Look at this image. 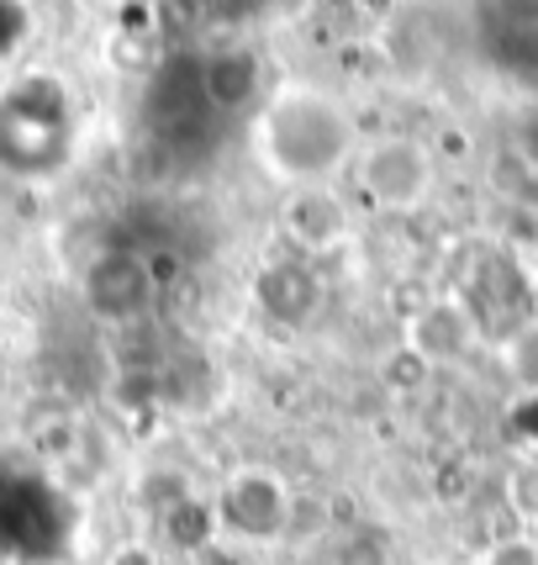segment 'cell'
Segmentation results:
<instances>
[{"mask_svg":"<svg viewBox=\"0 0 538 565\" xmlns=\"http://www.w3.org/2000/svg\"><path fill=\"white\" fill-rule=\"evenodd\" d=\"M26 38V0H0V64L22 49Z\"/></svg>","mask_w":538,"mask_h":565,"instance_id":"13","label":"cell"},{"mask_svg":"<svg viewBox=\"0 0 538 565\" xmlns=\"http://www.w3.org/2000/svg\"><path fill=\"white\" fill-rule=\"evenodd\" d=\"M280 222H286V233H291V244L301 248V254H327V248H338L343 233H348L343 201L333 196L327 185H301V191H291Z\"/></svg>","mask_w":538,"mask_h":565,"instance_id":"8","label":"cell"},{"mask_svg":"<svg viewBox=\"0 0 538 565\" xmlns=\"http://www.w3.org/2000/svg\"><path fill=\"white\" fill-rule=\"evenodd\" d=\"M222 523L244 540H286L291 523V492L275 470H238L222 487Z\"/></svg>","mask_w":538,"mask_h":565,"instance_id":"6","label":"cell"},{"mask_svg":"<svg viewBox=\"0 0 538 565\" xmlns=\"http://www.w3.org/2000/svg\"><path fill=\"white\" fill-rule=\"evenodd\" d=\"M528 153H534V164H538V122L528 127Z\"/></svg>","mask_w":538,"mask_h":565,"instance_id":"18","label":"cell"},{"mask_svg":"<svg viewBox=\"0 0 538 565\" xmlns=\"http://www.w3.org/2000/svg\"><path fill=\"white\" fill-rule=\"evenodd\" d=\"M486 38L496 64L507 70H538V0H491Z\"/></svg>","mask_w":538,"mask_h":565,"instance_id":"10","label":"cell"},{"mask_svg":"<svg viewBox=\"0 0 538 565\" xmlns=\"http://www.w3.org/2000/svg\"><path fill=\"white\" fill-rule=\"evenodd\" d=\"M534 275H538V248H534Z\"/></svg>","mask_w":538,"mask_h":565,"instance_id":"20","label":"cell"},{"mask_svg":"<svg viewBox=\"0 0 538 565\" xmlns=\"http://www.w3.org/2000/svg\"><path fill=\"white\" fill-rule=\"evenodd\" d=\"M111 565H159V555H153L148 544H122V550L111 555Z\"/></svg>","mask_w":538,"mask_h":565,"instance_id":"17","label":"cell"},{"mask_svg":"<svg viewBox=\"0 0 538 565\" xmlns=\"http://www.w3.org/2000/svg\"><path fill=\"white\" fill-rule=\"evenodd\" d=\"M90 6H122V0H90Z\"/></svg>","mask_w":538,"mask_h":565,"instance_id":"19","label":"cell"},{"mask_svg":"<svg viewBox=\"0 0 538 565\" xmlns=\"http://www.w3.org/2000/svg\"><path fill=\"white\" fill-rule=\"evenodd\" d=\"M69 143V96L58 79L32 74L0 96V164L11 174H43Z\"/></svg>","mask_w":538,"mask_h":565,"instance_id":"2","label":"cell"},{"mask_svg":"<svg viewBox=\"0 0 538 565\" xmlns=\"http://www.w3.org/2000/svg\"><path fill=\"white\" fill-rule=\"evenodd\" d=\"M201 90L212 100V111H244L254 90H259V58L244 49L201 58Z\"/></svg>","mask_w":538,"mask_h":565,"instance_id":"11","label":"cell"},{"mask_svg":"<svg viewBox=\"0 0 538 565\" xmlns=\"http://www.w3.org/2000/svg\"><path fill=\"white\" fill-rule=\"evenodd\" d=\"M507 502H513L523 518H538V460L534 466L513 470V481H507Z\"/></svg>","mask_w":538,"mask_h":565,"instance_id":"14","label":"cell"},{"mask_svg":"<svg viewBox=\"0 0 538 565\" xmlns=\"http://www.w3.org/2000/svg\"><path fill=\"white\" fill-rule=\"evenodd\" d=\"M359 191H365L369 206L380 212H412L417 201H428L433 191V159L417 138H375V143L359 153Z\"/></svg>","mask_w":538,"mask_h":565,"instance_id":"4","label":"cell"},{"mask_svg":"<svg viewBox=\"0 0 538 565\" xmlns=\"http://www.w3.org/2000/svg\"><path fill=\"white\" fill-rule=\"evenodd\" d=\"M153 296H159V280H153L148 254H138V248H106L85 270V307L100 322H122L127 328L153 307Z\"/></svg>","mask_w":538,"mask_h":565,"instance_id":"5","label":"cell"},{"mask_svg":"<svg viewBox=\"0 0 538 565\" xmlns=\"http://www.w3.org/2000/svg\"><path fill=\"white\" fill-rule=\"evenodd\" d=\"M212 100L201 90V58H170L164 70L153 74L143 96V122L153 132V143L164 148H185L201 143L206 127H212Z\"/></svg>","mask_w":538,"mask_h":565,"instance_id":"3","label":"cell"},{"mask_svg":"<svg viewBox=\"0 0 538 565\" xmlns=\"http://www.w3.org/2000/svg\"><path fill=\"white\" fill-rule=\"evenodd\" d=\"M386 381H391L396 392H412V386H422V381H428V365H422L412 349L401 344V349H396V360L386 365Z\"/></svg>","mask_w":538,"mask_h":565,"instance_id":"15","label":"cell"},{"mask_svg":"<svg viewBox=\"0 0 538 565\" xmlns=\"http://www.w3.org/2000/svg\"><path fill=\"white\" fill-rule=\"evenodd\" d=\"M254 148L265 170L286 180L291 191L327 185V174H338L343 159L354 153V117L338 96H327L318 85H286L259 111Z\"/></svg>","mask_w":538,"mask_h":565,"instance_id":"1","label":"cell"},{"mask_svg":"<svg viewBox=\"0 0 538 565\" xmlns=\"http://www.w3.org/2000/svg\"><path fill=\"white\" fill-rule=\"evenodd\" d=\"M254 301H259L265 318L286 322V328H301V322L318 318L322 280L301 259H275V265H265V270L254 275Z\"/></svg>","mask_w":538,"mask_h":565,"instance_id":"7","label":"cell"},{"mask_svg":"<svg viewBox=\"0 0 538 565\" xmlns=\"http://www.w3.org/2000/svg\"><path fill=\"white\" fill-rule=\"evenodd\" d=\"M502 365H507V375H513L523 392L538 396V322H523L513 339H507V349H502Z\"/></svg>","mask_w":538,"mask_h":565,"instance_id":"12","label":"cell"},{"mask_svg":"<svg viewBox=\"0 0 538 565\" xmlns=\"http://www.w3.org/2000/svg\"><path fill=\"white\" fill-rule=\"evenodd\" d=\"M470 344H475V318H470L460 301H428V307L412 312V322H407V349H412L422 365L460 360Z\"/></svg>","mask_w":538,"mask_h":565,"instance_id":"9","label":"cell"},{"mask_svg":"<svg viewBox=\"0 0 538 565\" xmlns=\"http://www.w3.org/2000/svg\"><path fill=\"white\" fill-rule=\"evenodd\" d=\"M491 565H538V550L534 544H502V550H496V555H491Z\"/></svg>","mask_w":538,"mask_h":565,"instance_id":"16","label":"cell"}]
</instances>
